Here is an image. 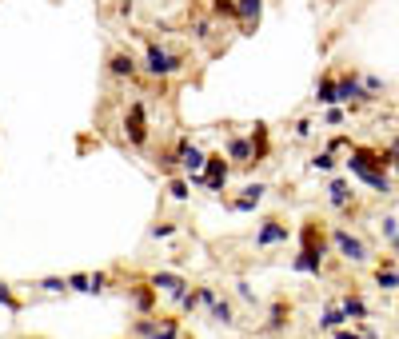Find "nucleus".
I'll use <instances>...</instances> for the list:
<instances>
[{"mask_svg":"<svg viewBox=\"0 0 399 339\" xmlns=\"http://www.w3.org/2000/svg\"><path fill=\"white\" fill-rule=\"evenodd\" d=\"M324 255H328L324 227H320V220H307V224L300 227V255L292 260V268L307 271V275H320V271H324Z\"/></svg>","mask_w":399,"mask_h":339,"instance_id":"obj_1","label":"nucleus"},{"mask_svg":"<svg viewBox=\"0 0 399 339\" xmlns=\"http://www.w3.org/2000/svg\"><path fill=\"white\" fill-rule=\"evenodd\" d=\"M184 68V56L180 52H172V48L164 45H152L144 48V60H140V72H148V76H156V80H168V76H176Z\"/></svg>","mask_w":399,"mask_h":339,"instance_id":"obj_2","label":"nucleus"},{"mask_svg":"<svg viewBox=\"0 0 399 339\" xmlns=\"http://www.w3.org/2000/svg\"><path fill=\"white\" fill-rule=\"evenodd\" d=\"M331 248L339 251L348 264H368V244L359 236H352L348 227H331Z\"/></svg>","mask_w":399,"mask_h":339,"instance_id":"obj_3","label":"nucleus"},{"mask_svg":"<svg viewBox=\"0 0 399 339\" xmlns=\"http://www.w3.org/2000/svg\"><path fill=\"white\" fill-rule=\"evenodd\" d=\"M124 136H128L132 148H144V144H148V108H144V100H132V104H128Z\"/></svg>","mask_w":399,"mask_h":339,"instance_id":"obj_4","label":"nucleus"},{"mask_svg":"<svg viewBox=\"0 0 399 339\" xmlns=\"http://www.w3.org/2000/svg\"><path fill=\"white\" fill-rule=\"evenodd\" d=\"M200 176H204V188H208V192H224V184H228V176H232V164H228L224 156H204Z\"/></svg>","mask_w":399,"mask_h":339,"instance_id":"obj_5","label":"nucleus"},{"mask_svg":"<svg viewBox=\"0 0 399 339\" xmlns=\"http://www.w3.org/2000/svg\"><path fill=\"white\" fill-rule=\"evenodd\" d=\"M348 168H352L355 180H363L368 188H376V192H383V196H391V188H396V184H391V176H387V172H379V168H368V164H359L355 156H348Z\"/></svg>","mask_w":399,"mask_h":339,"instance_id":"obj_6","label":"nucleus"},{"mask_svg":"<svg viewBox=\"0 0 399 339\" xmlns=\"http://www.w3.org/2000/svg\"><path fill=\"white\" fill-rule=\"evenodd\" d=\"M335 96H339V104H368L363 84H359V72H339L335 76Z\"/></svg>","mask_w":399,"mask_h":339,"instance_id":"obj_7","label":"nucleus"},{"mask_svg":"<svg viewBox=\"0 0 399 339\" xmlns=\"http://www.w3.org/2000/svg\"><path fill=\"white\" fill-rule=\"evenodd\" d=\"M108 76H112V80H136V76H140V60H136L132 52L116 48V52L108 56Z\"/></svg>","mask_w":399,"mask_h":339,"instance_id":"obj_8","label":"nucleus"},{"mask_svg":"<svg viewBox=\"0 0 399 339\" xmlns=\"http://www.w3.org/2000/svg\"><path fill=\"white\" fill-rule=\"evenodd\" d=\"M259 12H263V0H235V21H240V32H244V36L256 32Z\"/></svg>","mask_w":399,"mask_h":339,"instance_id":"obj_9","label":"nucleus"},{"mask_svg":"<svg viewBox=\"0 0 399 339\" xmlns=\"http://www.w3.org/2000/svg\"><path fill=\"white\" fill-rule=\"evenodd\" d=\"M276 244H287V224L283 220H263L256 231V248H276Z\"/></svg>","mask_w":399,"mask_h":339,"instance_id":"obj_10","label":"nucleus"},{"mask_svg":"<svg viewBox=\"0 0 399 339\" xmlns=\"http://www.w3.org/2000/svg\"><path fill=\"white\" fill-rule=\"evenodd\" d=\"M263 196H268V184H244V196H240V200H232L228 203V208H232V212H256V203L263 200Z\"/></svg>","mask_w":399,"mask_h":339,"instance_id":"obj_11","label":"nucleus"},{"mask_svg":"<svg viewBox=\"0 0 399 339\" xmlns=\"http://www.w3.org/2000/svg\"><path fill=\"white\" fill-rule=\"evenodd\" d=\"M148 284H152L156 292H168L172 299H176V295H180L184 288H188V279H184V275H176V271H156V275H152Z\"/></svg>","mask_w":399,"mask_h":339,"instance_id":"obj_12","label":"nucleus"},{"mask_svg":"<svg viewBox=\"0 0 399 339\" xmlns=\"http://www.w3.org/2000/svg\"><path fill=\"white\" fill-rule=\"evenodd\" d=\"M228 160H235L240 168H252V144H248V136H228Z\"/></svg>","mask_w":399,"mask_h":339,"instance_id":"obj_13","label":"nucleus"},{"mask_svg":"<svg viewBox=\"0 0 399 339\" xmlns=\"http://www.w3.org/2000/svg\"><path fill=\"white\" fill-rule=\"evenodd\" d=\"M316 104H324V108H335V104H339V96H335V72L320 76V84H316Z\"/></svg>","mask_w":399,"mask_h":339,"instance_id":"obj_14","label":"nucleus"},{"mask_svg":"<svg viewBox=\"0 0 399 339\" xmlns=\"http://www.w3.org/2000/svg\"><path fill=\"white\" fill-rule=\"evenodd\" d=\"M132 303H136L140 316H152V307H156V288H152V284H136V288H132Z\"/></svg>","mask_w":399,"mask_h":339,"instance_id":"obj_15","label":"nucleus"},{"mask_svg":"<svg viewBox=\"0 0 399 339\" xmlns=\"http://www.w3.org/2000/svg\"><path fill=\"white\" fill-rule=\"evenodd\" d=\"M248 144H252V164H259L268 156V124H256L252 136H248Z\"/></svg>","mask_w":399,"mask_h":339,"instance_id":"obj_16","label":"nucleus"},{"mask_svg":"<svg viewBox=\"0 0 399 339\" xmlns=\"http://www.w3.org/2000/svg\"><path fill=\"white\" fill-rule=\"evenodd\" d=\"M328 200L335 203V208H348V203L355 200V192L348 188V180H331L328 184Z\"/></svg>","mask_w":399,"mask_h":339,"instance_id":"obj_17","label":"nucleus"},{"mask_svg":"<svg viewBox=\"0 0 399 339\" xmlns=\"http://www.w3.org/2000/svg\"><path fill=\"white\" fill-rule=\"evenodd\" d=\"M339 307H344V316H348V323H363V319H368V303H363V299H359V295H344V303H339Z\"/></svg>","mask_w":399,"mask_h":339,"instance_id":"obj_18","label":"nucleus"},{"mask_svg":"<svg viewBox=\"0 0 399 339\" xmlns=\"http://www.w3.org/2000/svg\"><path fill=\"white\" fill-rule=\"evenodd\" d=\"M208 316L216 319V323H224V327H232V323H235V316H232V303H228V299H220V295H216V299L208 303Z\"/></svg>","mask_w":399,"mask_h":339,"instance_id":"obj_19","label":"nucleus"},{"mask_svg":"<svg viewBox=\"0 0 399 339\" xmlns=\"http://www.w3.org/2000/svg\"><path fill=\"white\" fill-rule=\"evenodd\" d=\"M287 319H292V307L287 303H272V312H268V331H283L287 327Z\"/></svg>","mask_w":399,"mask_h":339,"instance_id":"obj_20","label":"nucleus"},{"mask_svg":"<svg viewBox=\"0 0 399 339\" xmlns=\"http://www.w3.org/2000/svg\"><path fill=\"white\" fill-rule=\"evenodd\" d=\"M148 339H180V319H156V331Z\"/></svg>","mask_w":399,"mask_h":339,"instance_id":"obj_21","label":"nucleus"},{"mask_svg":"<svg viewBox=\"0 0 399 339\" xmlns=\"http://www.w3.org/2000/svg\"><path fill=\"white\" fill-rule=\"evenodd\" d=\"M344 323H348V316H344V307H339V303H331L328 312H324V319H320V327H324V331H335V327H344Z\"/></svg>","mask_w":399,"mask_h":339,"instance_id":"obj_22","label":"nucleus"},{"mask_svg":"<svg viewBox=\"0 0 399 339\" xmlns=\"http://www.w3.org/2000/svg\"><path fill=\"white\" fill-rule=\"evenodd\" d=\"M216 21H235V0H208Z\"/></svg>","mask_w":399,"mask_h":339,"instance_id":"obj_23","label":"nucleus"},{"mask_svg":"<svg viewBox=\"0 0 399 339\" xmlns=\"http://www.w3.org/2000/svg\"><path fill=\"white\" fill-rule=\"evenodd\" d=\"M359 84H363V96L368 100H379L383 96V80L379 76H359Z\"/></svg>","mask_w":399,"mask_h":339,"instance_id":"obj_24","label":"nucleus"},{"mask_svg":"<svg viewBox=\"0 0 399 339\" xmlns=\"http://www.w3.org/2000/svg\"><path fill=\"white\" fill-rule=\"evenodd\" d=\"M168 192H172V200H188V196H192V184L184 180V176H176V180L168 184Z\"/></svg>","mask_w":399,"mask_h":339,"instance_id":"obj_25","label":"nucleus"},{"mask_svg":"<svg viewBox=\"0 0 399 339\" xmlns=\"http://www.w3.org/2000/svg\"><path fill=\"white\" fill-rule=\"evenodd\" d=\"M176 303H180V312H188V316H192V312L200 307V295H196V292H188V288H184V292L176 295Z\"/></svg>","mask_w":399,"mask_h":339,"instance_id":"obj_26","label":"nucleus"},{"mask_svg":"<svg viewBox=\"0 0 399 339\" xmlns=\"http://www.w3.org/2000/svg\"><path fill=\"white\" fill-rule=\"evenodd\" d=\"M335 168V152H320V156H311V172H331Z\"/></svg>","mask_w":399,"mask_h":339,"instance_id":"obj_27","label":"nucleus"},{"mask_svg":"<svg viewBox=\"0 0 399 339\" xmlns=\"http://www.w3.org/2000/svg\"><path fill=\"white\" fill-rule=\"evenodd\" d=\"M132 331H136L140 339H148L152 331H156V316H140V319H136V327H132Z\"/></svg>","mask_w":399,"mask_h":339,"instance_id":"obj_28","label":"nucleus"},{"mask_svg":"<svg viewBox=\"0 0 399 339\" xmlns=\"http://www.w3.org/2000/svg\"><path fill=\"white\" fill-rule=\"evenodd\" d=\"M192 36H196V40H208V36H211V21H208V16L192 21Z\"/></svg>","mask_w":399,"mask_h":339,"instance_id":"obj_29","label":"nucleus"},{"mask_svg":"<svg viewBox=\"0 0 399 339\" xmlns=\"http://www.w3.org/2000/svg\"><path fill=\"white\" fill-rule=\"evenodd\" d=\"M383 236H387V244H391V251H396V212H387V216H383Z\"/></svg>","mask_w":399,"mask_h":339,"instance_id":"obj_30","label":"nucleus"},{"mask_svg":"<svg viewBox=\"0 0 399 339\" xmlns=\"http://www.w3.org/2000/svg\"><path fill=\"white\" fill-rule=\"evenodd\" d=\"M64 284H68L72 292H88V275H84V271H80V275H68Z\"/></svg>","mask_w":399,"mask_h":339,"instance_id":"obj_31","label":"nucleus"},{"mask_svg":"<svg viewBox=\"0 0 399 339\" xmlns=\"http://www.w3.org/2000/svg\"><path fill=\"white\" fill-rule=\"evenodd\" d=\"M0 303H4V307H12V312L21 307V299H16V295L8 292V284H0Z\"/></svg>","mask_w":399,"mask_h":339,"instance_id":"obj_32","label":"nucleus"},{"mask_svg":"<svg viewBox=\"0 0 399 339\" xmlns=\"http://www.w3.org/2000/svg\"><path fill=\"white\" fill-rule=\"evenodd\" d=\"M104 288H108V275H104V271L88 275V292H104Z\"/></svg>","mask_w":399,"mask_h":339,"instance_id":"obj_33","label":"nucleus"},{"mask_svg":"<svg viewBox=\"0 0 399 339\" xmlns=\"http://www.w3.org/2000/svg\"><path fill=\"white\" fill-rule=\"evenodd\" d=\"M40 288H44V292H64L68 284H64V279H56V275H48V279H40Z\"/></svg>","mask_w":399,"mask_h":339,"instance_id":"obj_34","label":"nucleus"},{"mask_svg":"<svg viewBox=\"0 0 399 339\" xmlns=\"http://www.w3.org/2000/svg\"><path fill=\"white\" fill-rule=\"evenodd\" d=\"M311 128H316L311 120H296V140H307V136H311Z\"/></svg>","mask_w":399,"mask_h":339,"instance_id":"obj_35","label":"nucleus"},{"mask_svg":"<svg viewBox=\"0 0 399 339\" xmlns=\"http://www.w3.org/2000/svg\"><path fill=\"white\" fill-rule=\"evenodd\" d=\"M172 231H176V224H156L152 227V240H168Z\"/></svg>","mask_w":399,"mask_h":339,"instance_id":"obj_36","label":"nucleus"},{"mask_svg":"<svg viewBox=\"0 0 399 339\" xmlns=\"http://www.w3.org/2000/svg\"><path fill=\"white\" fill-rule=\"evenodd\" d=\"M328 124H344V108H339V104L328 108Z\"/></svg>","mask_w":399,"mask_h":339,"instance_id":"obj_37","label":"nucleus"},{"mask_svg":"<svg viewBox=\"0 0 399 339\" xmlns=\"http://www.w3.org/2000/svg\"><path fill=\"white\" fill-rule=\"evenodd\" d=\"M344 148H352V144H348L344 136H335V140H331V144H328V152H344Z\"/></svg>","mask_w":399,"mask_h":339,"instance_id":"obj_38","label":"nucleus"},{"mask_svg":"<svg viewBox=\"0 0 399 339\" xmlns=\"http://www.w3.org/2000/svg\"><path fill=\"white\" fill-rule=\"evenodd\" d=\"M331 339H363V336H359V331H344V327H335V331H331Z\"/></svg>","mask_w":399,"mask_h":339,"instance_id":"obj_39","label":"nucleus"}]
</instances>
